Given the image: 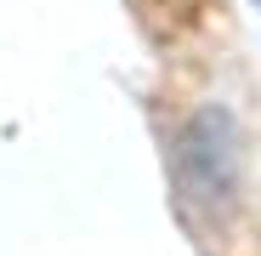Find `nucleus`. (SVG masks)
I'll use <instances>...</instances> for the list:
<instances>
[{
    "mask_svg": "<svg viewBox=\"0 0 261 256\" xmlns=\"http://www.w3.org/2000/svg\"><path fill=\"white\" fill-rule=\"evenodd\" d=\"M170 177L188 211L199 217H227L239 199L244 177V143H239V120L222 103H204L199 114L182 120L176 148H170Z\"/></svg>",
    "mask_w": 261,
    "mask_h": 256,
    "instance_id": "nucleus-1",
    "label": "nucleus"
}]
</instances>
